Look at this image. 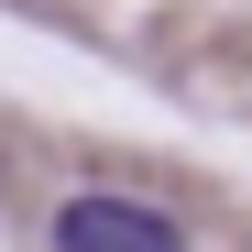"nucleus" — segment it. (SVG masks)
Masks as SVG:
<instances>
[{"instance_id": "obj_1", "label": "nucleus", "mask_w": 252, "mask_h": 252, "mask_svg": "<svg viewBox=\"0 0 252 252\" xmlns=\"http://www.w3.org/2000/svg\"><path fill=\"white\" fill-rule=\"evenodd\" d=\"M55 252H187V230L164 220L154 197H110V187H88V197L55 208Z\"/></svg>"}]
</instances>
